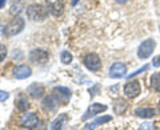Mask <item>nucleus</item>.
Wrapping results in <instances>:
<instances>
[{"label":"nucleus","instance_id":"f257e3e1","mask_svg":"<svg viewBox=\"0 0 160 130\" xmlns=\"http://www.w3.org/2000/svg\"><path fill=\"white\" fill-rule=\"evenodd\" d=\"M27 16L33 21H43L48 16V7L46 8L42 4H31L27 7Z\"/></svg>","mask_w":160,"mask_h":130},{"label":"nucleus","instance_id":"f03ea898","mask_svg":"<svg viewBox=\"0 0 160 130\" xmlns=\"http://www.w3.org/2000/svg\"><path fill=\"white\" fill-rule=\"evenodd\" d=\"M24 26H26L24 20L20 16H15L11 21L4 27V35H6V36H13V35H18L24 29Z\"/></svg>","mask_w":160,"mask_h":130},{"label":"nucleus","instance_id":"7ed1b4c3","mask_svg":"<svg viewBox=\"0 0 160 130\" xmlns=\"http://www.w3.org/2000/svg\"><path fill=\"white\" fill-rule=\"evenodd\" d=\"M155 47H156V43L153 41L152 39H147L140 44L139 48H138V57L142 58V60H146L155 51Z\"/></svg>","mask_w":160,"mask_h":130},{"label":"nucleus","instance_id":"20e7f679","mask_svg":"<svg viewBox=\"0 0 160 130\" xmlns=\"http://www.w3.org/2000/svg\"><path fill=\"white\" fill-rule=\"evenodd\" d=\"M83 64L86 65V68L91 72H98L100 68H102V61H100V57L96 53H88L84 56L83 58Z\"/></svg>","mask_w":160,"mask_h":130},{"label":"nucleus","instance_id":"39448f33","mask_svg":"<svg viewBox=\"0 0 160 130\" xmlns=\"http://www.w3.org/2000/svg\"><path fill=\"white\" fill-rule=\"evenodd\" d=\"M40 123V119L38 117V114L35 113H26L24 116L20 118V125L26 129H36Z\"/></svg>","mask_w":160,"mask_h":130},{"label":"nucleus","instance_id":"423d86ee","mask_svg":"<svg viewBox=\"0 0 160 130\" xmlns=\"http://www.w3.org/2000/svg\"><path fill=\"white\" fill-rule=\"evenodd\" d=\"M49 58V54L47 51L44 49H33V51L29 52V60L33 63V64H46Z\"/></svg>","mask_w":160,"mask_h":130},{"label":"nucleus","instance_id":"0eeeda50","mask_svg":"<svg viewBox=\"0 0 160 130\" xmlns=\"http://www.w3.org/2000/svg\"><path fill=\"white\" fill-rule=\"evenodd\" d=\"M140 92H142V86H140V82L133 80V81H128L126 85H124V94L128 98H135L138 97Z\"/></svg>","mask_w":160,"mask_h":130},{"label":"nucleus","instance_id":"6e6552de","mask_svg":"<svg viewBox=\"0 0 160 130\" xmlns=\"http://www.w3.org/2000/svg\"><path fill=\"white\" fill-rule=\"evenodd\" d=\"M107 108H108L107 105H103V104H91V106H89V108L87 109V112L83 114L82 119H83V121H86V119H88V118L95 117V116H96V114H99V113L106 112Z\"/></svg>","mask_w":160,"mask_h":130},{"label":"nucleus","instance_id":"1a4fd4ad","mask_svg":"<svg viewBox=\"0 0 160 130\" xmlns=\"http://www.w3.org/2000/svg\"><path fill=\"white\" fill-rule=\"evenodd\" d=\"M46 3H47L49 12H51L55 17H59L60 15L63 13V9H64L63 0H46Z\"/></svg>","mask_w":160,"mask_h":130},{"label":"nucleus","instance_id":"9d476101","mask_svg":"<svg viewBox=\"0 0 160 130\" xmlns=\"http://www.w3.org/2000/svg\"><path fill=\"white\" fill-rule=\"evenodd\" d=\"M126 73H127V67L123 63H115L109 68V77L112 78H120L126 76Z\"/></svg>","mask_w":160,"mask_h":130},{"label":"nucleus","instance_id":"9b49d317","mask_svg":"<svg viewBox=\"0 0 160 130\" xmlns=\"http://www.w3.org/2000/svg\"><path fill=\"white\" fill-rule=\"evenodd\" d=\"M13 77L18 78V80H24V78H28L29 76L32 74L31 68L27 67V65H18V67L13 68Z\"/></svg>","mask_w":160,"mask_h":130},{"label":"nucleus","instance_id":"f8f14e48","mask_svg":"<svg viewBox=\"0 0 160 130\" xmlns=\"http://www.w3.org/2000/svg\"><path fill=\"white\" fill-rule=\"evenodd\" d=\"M27 93L31 96L32 98H42L44 94V86L42 84L33 82L27 88Z\"/></svg>","mask_w":160,"mask_h":130},{"label":"nucleus","instance_id":"ddd939ff","mask_svg":"<svg viewBox=\"0 0 160 130\" xmlns=\"http://www.w3.org/2000/svg\"><path fill=\"white\" fill-rule=\"evenodd\" d=\"M59 102H60V100H59V97L58 96H55V94H52V96H47L46 98L43 100V108L46 109V110H48V112H52L55 108L59 105Z\"/></svg>","mask_w":160,"mask_h":130},{"label":"nucleus","instance_id":"4468645a","mask_svg":"<svg viewBox=\"0 0 160 130\" xmlns=\"http://www.w3.org/2000/svg\"><path fill=\"white\" fill-rule=\"evenodd\" d=\"M135 114L140 118H152L156 114V110L153 108H138L135 110Z\"/></svg>","mask_w":160,"mask_h":130},{"label":"nucleus","instance_id":"2eb2a0df","mask_svg":"<svg viewBox=\"0 0 160 130\" xmlns=\"http://www.w3.org/2000/svg\"><path fill=\"white\" fill-rule=\"evenodd\" d=\"M66 122H67V114H60L59 117H56V118H55L53 121L51 122V126H49V129H52V130L62 129Z\"/></svg>","mask_w":160,"mask_h":130},{"label":"nucleus","instance_id":"dca6fc26","mask_svg":"<svg viewBox=\"0 0 160 130\" xmlns=\"http://www.w3.org/2000/svg\"><path fill=\"white\" fill-rule=\"evenodd\" d=\"M127 108H128V104L122 98H119V100H116V101L113 102V110H115L116 114H123L124 112L127 110Z\"/></svg>","mask_w":160,"mask_h":130},{"label":"nucleus","instance_id":"f3484780","mask_svg":"<svg viewBox=\"0 0 160 130\" xmlns=\"http://www.w3.org/2000/svg\"><path fill=\"white\" fill-rule=\"evenodd\" d=\"M23 9V0H11L9 6V13L11 15H19Z\"/></svg>","mask_w":160,"mask_h":130},{"label":"nucleus","instance_id":"a211bd4d","mask_svg":"<svg viewBox=\"0 0 160 130\" xmlns=\"http://www.w3.org/2000/svg\"><path fill=\"white\" fill-rule=\"evenodd\" d=\"M16 108H18V110L20 112H26L28 110V108H29V102H28V100L26 96H20L18 100H16Z\"/></svg>","mask_w":160,"mask_h":130},{"label":"nucleus","instance_id":"6ab92c4d","mask_svg":"<svg viewBox=\"0 0 160 130\" xmlns=\"http://www.w3.org/2000/svg\"><path fill=\"white\" fill-rule=\"evenodd\" d=\"M112 119V116H104V117H99V118H96L95 119V122L93 123H88V125H86V129H93V128H96V125H99V123H107V122H109Z\"/></svg>","mask_w":160,"mask_h":130},{"label":"nucleus","instance_id":"aec40b11","mask_svg":"<svg viewBox=\"0 0 160 130\" xmlns=\"http://www.w3.org/2000/svg\"><path fill=\"white\" fill-rule=\"evenodd\" d=\"M151 86L155 92L160 93V73H153L151 76Z\"/></svg>","mask_w":160,"mask_h":130},{"label":"nucleus","instance_id":"412c9836","mask_svg":"<svg viewBox=\"0 0 160 130\" xmlns=\"http://www.w3.org/2000/svg\"><path fill=\"white\" fill-rule=\"evenodd\" d=\"M53 92L55 93H59L60 97L64 96L67 98H71V91H69L68 88H64V86H55L53 88Z\"/></svg>","mask_w":160,"mask_h":130},{"label":"nucleus","instance_id":"4be33fe9","mask_svg":"<svg viewBox=\"0 0 160 130\" xmlns=\"http://www.w3.org/2000/svg\"><path fill=\"white\" fill-rule=\"evenodd\" d=\"M60 60H62L63 64H69L72 61V54L68 51H63L62 53H60Z\"/></svg>","mask_w":160,"mask_h":130},{"label":"nucleus","instance_id":"5701e85b","mask_svg":"<svg viewBox=\"0 0 160 130\" xmlns=\"http://www.w3.org/2000/svg\"><path fill=\"white\" fill-rule=\"evenodd\" d=\"M6 56H7V48H6V45L0 44V63L6 58Z\"/></svg>","mask_w":160,"mask_h":130},{"label":"nucleus","instance_id":"b1692460","mask_svg":"<svg viewBox=\"0 0 160 130\" xmlns=\"http://www.w3.org/2000/svg\"><path fill=\"white\" fill-rule=\"evenodd\" d=\"M9 97V94L7 92H4V91H0V102L2 101H6V100H8Z\"/></svg>","mask_w":160,"mask_h":130},{"label":"nucleus","instance_id":"393cba45","mask_svg":"<svg viewBox=\"0 0 160 130\" xmlns=\"http://www.w3.org/2000/svg\"><path fill=\"white\" fill-rule=\"evenodd\" d=\"M147 68H148V67H147V65H144V67H143V68H140V69H139V71H136V72H133L132 74H129V76H128V78H132L133 76H136V74H139L140 72H144V71H147Z\"/></svg>","mask_w":160,"mask_h":130},{"label":"nucleus","instance_id":"a878e982","mask_svg":"<svg viewBox=\"0 0 160 130\" xmlns=\"http://www.w3.org/2000/svg\"><path fill=\"white\" fill-rule=\"evenodd\" d=\"M152 67H155V68L160 67V54L159 56H155V58L152 60Z\"/></svg>","mask_w":160,"mask_h":130},{"label":"nucleus","instance_id":"bb28decb","mask_svg":"<svg viewBox=\"0 0 160 130\" xmlns=\"http://www.w3.org/2000/svg\"><path fill=\"white\" fill-rule=\"evenodd\" d=\"M98 91H99V85H95L93 88L89 89V93H91V97H93V96H95V92H98Z\"/></svg>","mask_w":160,"mask_h":130},{"label":"nucleus","instance_id":"cd10ccee","mask_svg":"<svg viewBox=\"0 0 160 130\" xmlns=\"http://www.w3.org/2000/svg\"><path fill=\"white\" fill-rule=\"evenodd\" d=\"M140 129H152V125L151 123H143L142 126H140Z\"/></svg>","mask_w":160,"mask_h":130},{"label":"nucleus","instance_id":"c85d7f7f","mask_svg":"<svg viewBox=\"0 0 160 130\" xmlns=\"http://www.w3.org/2000/svg\"><path fill=\"white\" fill-rule=\"evenodd\" d=\"M6 3H7V0H0V9L6 6Z\"/></svg>","mask_w":160,"mask_h":130},{"label":"nucleus","instance_id":"c756f323","mask_svg":"<svg viewBox=\"0 0 160 130\" xmlns=\"http://www.w3.org/2000/svg\"><path fill=\"white\" fill-rule=\"evenodd\" d=\"M115 2L119 3V4H126V3L128 2V0H115Z\"/></svg>","mask_w":160,"mask_h":130},{"label":"nucleus","instance_id":"7c9ffc66","mask_svg":"<svg viewBox=\"0 0 160 130\" xmlns=\"http://www.w3.org/2000/svg\"><path fill=\"white\" fill-rule=\"evenodd\" d=\"M2 33H4V27H3V24L0 23V35H2Z\"/></svg>","mask_w":160,"mask_h":130},{"label":"nucleus","instance_id":"2f4dec72","mask_svg":"<svg viewBox=\"0 0 160 130\" xmlns=\"http://www.w3.org/2000/svg\"><path fill=\"white\" fill-rule=\"evenodd\" d=\"M78 2H79V0H72V6H76Z\"/></svg>","mask_w":160,"mask_h":130},{"label":"nucleus","instance_id":"473e14b6","mask_svg":"<svg viewBox=\"0 0 160 130\" xmlns=\"http://www.w3.org/2000/svg\"><path fill=\"white\" fill-rule=\"evenodd\" d=\"M159 112H160V105H159Z\"/></svg>","mask_w":160,"mask_h":130}]
</instances>
